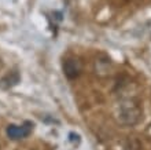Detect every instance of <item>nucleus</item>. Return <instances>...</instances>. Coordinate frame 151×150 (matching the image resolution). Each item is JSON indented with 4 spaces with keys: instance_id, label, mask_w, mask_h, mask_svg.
I'll use <instances>...</instances> for the list:
<instances>
[{
    "instance_id": "1",
    "label": "nucleus",
    "mask_w": 151,
    "mask_h": 150,
    "mask_svg": "<svg viewBox=\"0 0 151 150\" xmlns=\"http://www.w3.org/2000/svg\"><path fill=\"white\" fill-rule=\"evenodd\" d=\"M33 127L35 125L30 121H25L22 125H14V124H11V125L7 127V135H8V138L12 139V141L24 139L32 134Z\"/></svg>"
},
{
    "instance_id": "2",
    "label": "nucleus",
    "mask_w": 151,
    "mask_h": 150,
    "mask_svg": "<svg viewBox=\"0 0 151 150\" xmlns=\"http://www.w3.org/2000/svg\"><path fill=\"white\" fill-rule=\"evenodd\" d=\"M80 70H81L80 62L74 58H68L63 62V72L69 79H76L80 75Z\"/></svg>"
},
{
    "instance_id": "3",
    "label": "nucleus",
    "mask_w": 151,
    "mask_h": 150,
    "mask_svg": "<svg viewBox=\"0 0 151 150\" xmlns=\"http://www.w3.org/2000/svg\"><path fill=\"white\" fill-rule=\"evenodd\" d=\"M21 76L18 72H11L10 75L4 76L3 79H0V88L1 90H8V88H12L14 86L19 83Z\"/></svg>"
}]
</instances>
